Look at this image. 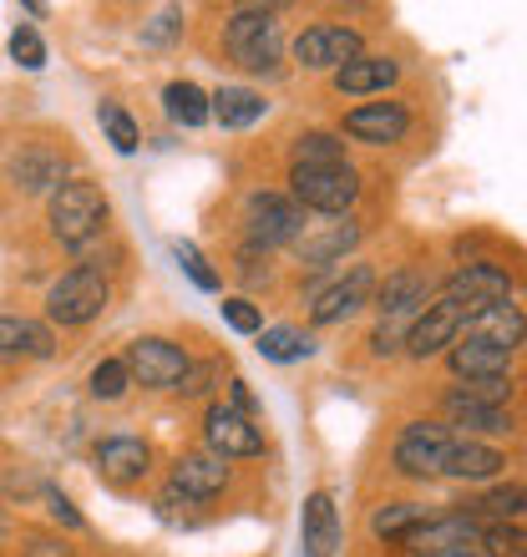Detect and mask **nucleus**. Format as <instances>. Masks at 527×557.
Segmentation results:
<instances>
[{
  "label": "nucleus",
  "mask_w": 527,
  "mask_h": 557,
  "mask_svg": "<svg viewBox=\"0 0 527 557\" xmlns=\"http://www.w3.org/2000/svg\"><path fill=\"white\" fill-rule=\"evenodd\" d=\"M446 416H452L456 425H467V431H492V436L513 431V416L502 411V406L471 400V396H462V391H452V396H446Z\"/></svg>",
  "instance_id": "25"
},
{
  "label": "nucleus",
  "mask_w": 527,
  "mask_h": 557,
  "mask_svg": "<svg viewBox=\"0 0 527 557\" xmlns=\"http://www.w3.org/2000/svg\"><path fill=\"white\" fill-rule=\"evenodd\" d=\"M102 223H107V198L97 183H87V177L57 183V193H51V234L61 244H87Z\"/></svg>",
  "instance_id": "1"
},
{
  "label": "nucleus",
  "mask_w": 527,
  "mask_h": 557,
  "mask_svg": "<svg viewBox=\"0 0 527 557\" xmlns=\"http://www.w3.org/2000/svg\"><path fill=\"white\" fill-rule=\"evenodd\" d=\"M467 335H477V339H487V345H498V350L513 355L517 345H523V309H517V305L487 309V314H477V320H471Z\"/></svg>",
  "instance_id": "23"
},
{
  "label": "nucleus",
  "mask_w": 527,
  "mask_h": 557,
  "mask_svg": "<svg viewBox=\"0 0 527 557\" xmlns=\"http://www.w3.org/2000/svg\"><path fill=\"white\" fill-rule=\"evenodd\" d=\"M441 305H452L462 320H477V314H487V309L513 305V278L502 274L498 264H467V269H456V274L446 278Z\"/></svg>",
  "instance_id": "3"
},
{
  "label": "nucleus",
  "mask_w": 527,
  "mask_h": 557,
  "mask_svg": "<svg viewBox=\"0 0 527 557\" xmlns=\"http://www.w3.org/2000/svg\"><path fill=\"white\" fill-rule=\"evenodd\" d=\"M259 355L274 360V366H294V360L315 355V339L305 330H294V324H274V330H259Z\"/></svg>",
  "instance_id": "27"
},
{
  "label": "nucleus",
  "mask_w": 527,
  "mask_h": 557,
  "mask_svg": "<svg viewBox=\"0 0 527 557\" xmlns=\"http://www.w3.org/2000/svg\"><path fill=\"white\" fill-rule=\"evenodd\" d=\"M0 355H36V360H46L51 355V335L36 320L0 314Z\"/></svg>",
  "instance_id": "26"
},
{
  "label": "nucleus",
  "mask_w": 527,
  "mask_h": 557,
  "mask_svg": "<svg viewBox=\"0 0 527 557\" xmlns=\"http://www.w3.org/2000/svg\"><path fill=\"white\" fill-rule=\"evenodd\" d=\"M452 375L462 381H502L507 370H513V355L498 350V345H487V339L467 335V339H452Z\"/></svg>",
  "instance_id": "18"
},
{
  "label": "nucleus",
  "mask_w": 527,
  "mask_h": 557,
  "mask_svg": "<svg viewBox=\"0 0 527 557\" xmlns=\"http://www.w3.org/2000/svg\"><path fill=\"white\" fill-rule=\"evenodd\" d=\"M467 517H492V522H517L523 517V486L507 482L498 486V492H487V497H477L467 507Z\"/></svg>",
  "instance_id": "31"
},
{
  "label": "nucleus",
  "mask_w": 527,
  "mask_h": 557,
  "mask_svg": "<svg viewBox=\"0 0 527 557\" xmlns=\"http://www.w3.org/2000/svg\"><path fill=\"white\" fill-rule=\"evenodd\" d=\"M147 467H152L147 441H137V436H107V441H97V471H102L107 482L132 486V482H143V476H147Z\"/></svg>",
  "instance_id": "14"
},
{
  "label": "nucleus",
  "mask_w": 527,
  "mask_h": 557,
  "mask_svg": "<svg viewBox=\"0 0 527 557\" xmlns=\"http://www.w3.org/2000/svg\"><path fill=\"white\" fill-rule=\"evenodd\" d=\"M162 107H168V117L183 122V127H204V122H208V97L193 87V82H168Z\"/></svg>",
  "instance_id": "28"
},
{
  "label": "nucleus",
  "mask_w": 527,
  "mask_h": 557,
  "mask_svg": "<svg viewBox=\"0 0 527 557\" xmlns=\"http://www.w3.org/2000/svg\"><path fill=\"white\" fill-rule=\"evenodd\" d=\"M487 547V557H527V543H523V528L517 522H492V528L477 532Z\"/></svg>",
  "instance_id": "32"
},
{
  "label": "nucleus",
  "mask_w": 527,
  "mask_h": 557,
  "mask_svg": "<svg viewBox=\"0 0 527 557\" xmlns=\"http://www.w3.org/2000/svg\"><path fill=\"white\" fill-rule=\"evenodd\" d=\"M173 30H177V15L168 11V15H158V26H147V41H168Z\"/></svg>",
  "instance_id": "39"
},
{
  "label": "nucleus",
  "mask_w": 527,
  "mask_h": 557,
  "mask_svg": "<svg viewBox=\"0 0 527 557\" xmlns=\"http://www.w3.org/2000/svg\"><path fill=\"white\" fill-rule=\"evenodd\" d=\"M208 117H219L223 127H254V122L264 117V112H269V102H264L259 91H249V87H219L213 91V97H208Z\"/></svg>",
  "instance_id": "22"
},
{
  "label": "nucleus",
  "mask_w": 527,
  "mask_h": 557,
  "mask_svg": "<svg viewBox=\"0 0 527 557\" xmlns=\"http://www.w3.org/2000/svg\"><path fill=\"white\" fill-rule=\"evenodd\" d=\"M294 168H345V143L335 133H305L294 143Z\"/></svg>",
  "instance_id": "29"
},
{
  "label": "nucleus",
  "mask_w": 527,
  "mask_h": 557,
  "mask_svg": "<svg viewBox=\"0 0 527 557\" xmlns=\"http://www.w3.org/2000/svg\"><path fill=\"white\" fill-rule=\"evenodd\" d=\"M290 183H294V203L315 208V213H345L360 198V177H355L351 162L345 168H294Z\"/></svg>",
  "instance_id": "4"
},
{
  "label": "nucleus",
  "mask_w": 527,
  "mask_h": 557,
  "mask_svg": "<svg viewBox=\"0 0 527 557\" xmlns=\"http://www.w3.org/2000/svg\"><path fill=\"white\" fill-rule=\"evenodd\" d=\"M127 366H122V360H102V366L91 370V396L97 400H118L122 391H127Z\"/></svg>",
  "instance_id": "35"
},
{
  "label": "nucleus",
  "mask_w": 527,
  "mask_h": 557,
  "mask_svg": "<svg viewBox=\"0 0 527 557\" xmlns=\"http://www.w3.org/2000/svg\"><path fill=\"white\" fill-rule=\"evenodd\" d=\"M51 512H57V522H66V528H82V512H76L61 492H51Z\"/></svg>",
  "instance_id": "38"
},
{
  "label": "nucleus",
  "mask_w": 527,
  "mask_h": 557,
  "mask_svg": "<svg viewBox=\"0 0 527 557\" xmlns=\"http://www.w3.org/2000/svg\"><path fill=\"white\" fill-rule=\"evenodd\" d=\"M173 259H177V269H183V274H188L193 284H198V289L219 294V284H223V278L213 274V269H208V259H204V253H198V249H193L188 238H177V244H173Z\"/></svg>",
  "instance_id": "33"
},
{
  "label": "nucleus",
  "mask_w": 527,
  "mask_h": 557,
  "mask_svg": "<svg viewBox=\"0 0 527 557\" xmlns=\"http://www.w3.org/2000/svg\"><path fill=\"white\" fill-rule=\"evenodd\" d=\"M204 431H208V446L219 456H259L264 451V431L249 416H238L234 406H213V411L204 416Z\"/></svg>",
  "instance_id": "11"
},
{
  "label": "nucleus",
  "mask_w": 527,
  "mask_h": 557,
  "mask_svg": "<svg viewBox=\"0 0 527 557\" xmlns=\"http://www.w3.org/2000/svg\"><path fill=\"white\" fill-rule=\"evenodd\" d=\"M502 467H507V456L477 446V441H446V451H441V476H462V482H487Z\"/></svg>",
  "instance_id": "19"
},
{
  "label": "nucleus",
  "mask_w": 527,
  "mask_h": 557,
  "mask_svg": "<svg viewBox=\"0 0 527 557\" xmlns=\"http://www.w3.org/2000/svg\"><path fill=\"white\" fill-rule=\"evenodd\" d=\"M223 482H229V467H223V456H208V451H193V456H177L173 467V492L188 502H208L219 497Z\"/></svg>",
  "instance_id": "17"
},
{
  "label": "nucleus",
  "mask_w": 527,
  "mask_h": 557,
  "mask_svg": "<svg viewBox=\"0 0 527 557\" xmlns=\"http://www.w3.org/2000/svg\"><path fill=\"white\" fill-rule=\"evenodd\" d=\"M355 57H360V30H351V26H309L294 41V61L309 66V72H330V66L340 72Z\"/></svg>",
  "instance_id": "8"
},
{
  "label": "nucleus",
  "mask_w": 527,
  "mask_h": 557,
  "mask_svg": "<svg viewBox=\"0 0 527 557\" xmlns=\"http://www.w3.org/2000/svg\"><path fill=\"white\" fill-rule=\"evenodd\" d=\"M11 57L21 61L26 72H41V66H46V46H41V36H36L30 26H15V30H11Z\"/></svg>",
  "instance_id": "36"
},
{
  "label": "nucleus",
  "mask_w": 527,
  "mask_h": 557,
  "mask_svg": "<svg viewBox=\"0 0 527 557\" xmlns=\"http://www.w3.org/2000/svg\"><path fill=\"white\" fill-rule=\"evenodd\" d=\"M223 320H229V330H238V335H259L264 330V314L249 299H223Z\"/></svg>",
  "instance_id": "37"
},
{
  "label": "nucleus",
  "mask_w": 527,
  "mask_h": 557,
  "mask_svg": "<svg viewBox=\"0 0 527 557\" xmlns=\"http://www.w3.org/2000/svg\"><path fill=\"white\" fill-rule=\"evenodd\" d=\"M26 557H66V547H61V543H46V537H36Z\"/></svg>",
  "instance_id": "40"
},
{
  "label": "nucleus",
  "mask_w": 527,
  "mask_h": 557,
  "mask_svg": "<svg viewBox=\"0 0 527 557\" xmlns=\"http://www.w3.org/2000/svg\"><path fill=\"white\" fill-rule=\"evenodd\" d=\"M446 431L431 421H410L395 441V467L406 476H441V451H446Z\"/></svg>",
  "instance_id": "10"
},
{
  "label": "nucleus",
  "mask_w": 527,
  "mask_h": 557,
  "mask_svg": "<svg viewBox=\"0 0 527 557\" xmlns=\"http://www.w3.org/2000/svg\"><path fill=\"white\" fill-rule=\"evenodd\" d=\"M107 309V278L97 269H72V274L51 284L46 294V314L57 324H87Z\"/></svg>",
  "instance_id": "5"
},
{
  "label": "nucleus",
  "mask_w": 527,
  "mask_h": 557,
  "mask_svg": "<svg viewBox=\"0 0 527 557\" xmlns=\"http://www.w3.org/2000/svg\"><path fill=\"white\" fill-rule=\"evenodd\" d=\"M370 294H376V274H370L366 264H355L345 278H335L330 289L315 294V309H309V320H315V324H340V320H351L355 309L370 305Z\"/></svg>",
  "instance_id": "9"
},
{
  "label": "nucleus",
  "mask_w": 527,
  "mask_h": 557,
  "mask_svg": "<svg viewBox=\"0 0 527 557\" xmlns=\"http://www.w3.org/2000/svg\"><path fill=\"white\" fill-rule=\"evenodd\" d=\"M223 46H229V57L244 66V72H274L279 66V21L274 11H264V5H249V11H238L223 30Z\"/></svg>",
  "instance_id": "2"
},
{
  "label": "nucleus",
  "mask_w": 527,
  "mask_h": 557,
  "mask_svg": "<svg viewBox=\"0 0 527 557\" xmlns=\"http://www.w3.org/2000/svg\"><path fill=\"white\" fill-rule=\"evenodd\" d=\"M15 183L26 193H46V188H57L61 183V162L57 158H46V152H26V158H15Z\"/></svg>",
  "instance_id": "30"
},
{
  "label": "nucleus",
  "mask_w": 527,
  "mask_h": 557,
  "mask_svg": "<svg viewBox=\"0 0 527 557\" xmlns=\"http://www.w3.org/2000/svg\"><path fill=\"white\" fill-rule=\"evenodd\" d=\"M249 234L264 249L294 244V238L305 234V208L294 203V198H279V193H259V198H249Z\"/></svg>",
  "instance_id": "7"
},
{
  "label": "nucleus",
  "mask_w": 527,
  "mask_h": 557,
  "mask_svg": "<svg viewBox=\"0 0 527 557\" xmlns=\"http://www.w3.org/2000/svg\"><path fill=\"white\" fill-rule=\"evenodd\" d=\"M395 76H401V66H395L391 57H355L335 72V91H345V97H366V91H385Z\"/></svg>",
  "instance_id": "21"
},
{
  "label": "nucleus",
  "mask_w": 527,
  "mask_h": 557,
  "mask_svg": "<svg viewBox=\"0 0 527 557\" xmlns=\"http://www.w3.org/2000/svg\"><path fill=\"white\" fill-rule=\"evenodd\" d=\"M462 314H456L452 305H426L416 320H410V330H406V350L416 355V360H426V355H437V350H446L452 339H462Z\"/></svg>",
  "instance_id": "13"
},
{
  "label": "nucleus",
  "mask_w": 527,
  "mask_h": 557,
  "mask_svg": "<svg viewBox=\"0 0 527 557\" xmlns=\"http://www.w3.org/2000/svg\"><path fill=\"white\" fill-rule=\"evenodd\" d=\"M299 532H305V553L309 557H335V547H340V517H335L330 492H309V497H305Z\"/></svg>",
  "instance_id": "20"
},
{
  "label": "nucleus",
  "mask_w": 527,
  "mask_h": 557,
  "mask_svg": "<svg viewBox=\"0 0 527 557\" xmlns=\"http://www.w3.org/2000/svg\"><path fill=\"white\" fill-rule=\"evenodd\" d=\"M431 507H421V502H391V507H381V512L370 517V532L376 537H385V543H406L416 528H426L431 522Z\"/></svg>",
  "instance_id": "24"
},
{
  "label": "nucleus",
  "mask_w": 527,
  "mask_h": 557,
  "mask_svg": "<svg viewBox=\"0 0 527 557\" xmlns=\"http://www.w3.org/2000/svg\"><path fill=\"white\" fill-rule=\"evenodd\" d=\"M360 234H366V228H360L355 219L324 223L320 234H309V228H305V234L294 238V253H299L309 269H324V264H335V259H345V253L360 244Z\"/></svg>",
  "instance_id": "15"
},
{
  "label": "nucleus",
  "mask_w": 527,
  "mask_h": 557,
  "mask_svg": "<svg viewBox=\"0 0 527 557\" xmlns=\"http://www.w3.org/2000/svg\"><path fill=\"white\" fill-rule=\"evenodd\" d=\"M97 122L107 127V137H112V147H118V152H137V122H132L118 102L97 107Z\"/></svg>",
  "instance_id": "34"
},
{
  "label": "nucleus",
  "mask_w": 527,
  "mask_h": 557,
  "mask_svg": "<svg viewBox=\"0 0 527 557\" xmlns=\"http://www.w3.org/2000/svg\"><path fill=\"white\" fill-rule=\"evenodd\" d=\"M127 381L147 385V391H173V385H183V375H188V355L177 350V345H168V339H132L127 345Z\"/></svg>",
  "instance_id": "6"
},
{
  "label": "nucleus",
  "mask_w": 527,
  "mask_h": 557,
  "mask_svg": "<svg viewBox=\"0 0 527 557\" xmlns=\"http://www.w3.org/2000/svg\"><path fill=\"white\" fill-rule=\"evenodd\" d=\"M477 517L467 512H437L426 528H416L406 537L416 553H467V543H477Z\"/></svg>",
  "instance_id": "16"
},
{
  "label": "nucleus",
  "mask_w": 527,
  "mask_h": 557,
  "mask_svg": "<svg viewBox=\"0 0 527 557\" xmlns=\"http://www.w3.org/2000/svg\"><path fill=\"white\" fill-rule=\"evenodd\" d=\"M416 557H471V553H416Z\"/></svg>",
  "instance_id": "41"
},
{
  "label": "nucleus",
  "mask_w": 527,
  "mask_h": 557,
  "mask_svg": "<svg viewBox=\"0 0 527 557\" xmlns=\"http://www.w3.org/2000/svg\"><path fill=\"white\" fill-rule=\"evenodd\" d=\"M410 127V112L401 102H366L355 107L351 117H345V133L355 143H370V147H385V143H401Z\"/></svg>",
  "instance_id": "12"
}]
</instances>
